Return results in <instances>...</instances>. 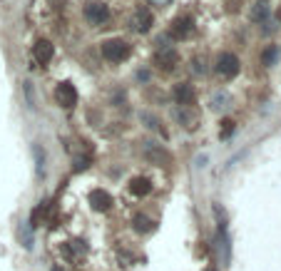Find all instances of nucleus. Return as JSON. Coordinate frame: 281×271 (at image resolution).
<instances>
[{
    "label": "nucleus",
    "mask_w": 281,
    "mask_h": 271,
    "mask_svg": "<svg viewBox=\"0 0 281 271\" xmlns=\"http://www.w3.org/2000/svg\"><path fill=\"white\" fill-rule=\"evenodd\" d=\"M130 53H132V48H130V42L127 40H122V37H114V40H107V42H102V58L110 62H122L130 58Z\"/></svg>",
    "instance_id": "obj_1"
},
{
    "label": "nucleus",
    "mask_w": 281,
    "mask_h": 271,
    "mask_svg": "<svg viewBox=\"0 0 281 271\" xmlns=\"http://www.w3.org/2000/svg\"><path fill=\"white\" fill-rule=\"evenodd\" d=\"M85 18H87L92 25H102V23L110 20V8H107L105 3L95 0V3H90V5L85 8Z\"/></svg>",
    "instance_id": "obj_2"
},
{
    "label": "nucleus",
    "mask_w": 281,
    "mask_h": 271,
    "mask_svg": "<svg viewBox=\"0 0 281 271\" xmlns=\"http://www.w3.org/2000/svg\"><path fill=\"white\" fill-rule=\"evenodd\" d=\"M217 72L222 77H236L239 75V58L234 53H222L217 60Z\"/></svg>",
    "instance_id": "obj_3"
},
{
    "label": "nucleus",
    "mask_w": 281,
    "mask_h": 271,
    "mask_svg": "<svg viewBox=\"0 0 281 271\" xmlns=\"http://www.w3.org/2000/svg\"><path fill=\"white\" fill-rule=\"evenodd\" d=\"M55 97H57V105L65 107V110H72L77 105V90L70 82H60L55 90Z\"/></svg>",
    "instance_id": "obj_4"
},
{
    "label": "nucleus",
    "mask_w": 281,
    "mask_h": 271,
    "mask_svg": "<svg viewBox=\"0 0 281 271\" xmlns=\"http://www.w3.org/2000/svg\"><path fill=\"white\" fill-rule=\"evenodd\" d=\"M142 152H144V157L147 159H152L154 164H162V162H169V154L167 150L162 147V145H154V142H142Z\"/></svg>",
    "instance_id": "obj_5"
},
{
    "label": "nucleus",
    "mask_w": 281,
    "mask_h": 271,
    "mask_svg": "<svg viewBox=\"0 0 281 271\" xmlns=\"http://www.w3.org/2000/svg\"><path fill=\"white\" fill-rule=\"evenodd\" d=\"M154 65L159 67V70H174V65H177V50L174 48H169V45H162V50L157 53V58H154Z\"/></svg>",
    "instance_id": "obj_6"
},
{
    "label": "nucleus",
    "mask_w": 281,
    "mask_h": 271,
    "mask_svg": "<svg viewBox=\"0 0 281 271\" xmlns=\"http://www.w3.org/2000/svg\"><path fill=\"white\" fill-rule=\"evenodd\" d=\"M172 37H177V40H182V37H187L189 32H192V18L189 15H179V18H174V23H172Z\"/></svg>",
    "instance_id": "obj_7"
},
{
    "label": "nucleus",
    "mask_w": 281,
    "mask_h": 271,
    "mask_svg": "<svg viewBox=\"0 0 281 271\" xmlns=\"http://www.w3.org/2000/svg\"><path fill=\"white\" fill-rule=\"evenodd\" d=\"M53 53H55V48H53L50 40H37L35 48H32V55H35V60L40 62V65H45V62L53 60Z\"/></svg>",
    "instance_id": "obj_8"
},
{
    "label": "nucleus",
    "mask_w": 281,
    "mask_h": 271,
    "mask_svg": "<svg viewBox=\"0 0 281 271\" xmlns=\"http://www.w3.org/2000/svg\"><path fill=\"white\" fill-rule=\"evenodd\" d=\"M90 204H92L95 211H107L112 207V197L107 192H102V189H92L90 192Z\"/></svg>",
    "instance_id": "obj_9"
},
{
    "label": "nucleus",
    "mask_w": 281,
    "mask_h": 271,
    "mask_svg": "<svg viewBox=\"0 0 281 271\" xmlns=\"http://www.w3.org/2000/svg\"><path fill=\"white\" fill-rule=\"evenodd\" d=\"M174 100H177L182 107L194 105V87H192L189 82H179V85L174 87Z\"/></svg>",
    "instance_id": "obj_10"
},
{
    "label": "nucleus",
    "mask_w": 281,
    "mask_h": 271,
    "mask_svg": "<svg viewBox=\"0 0 281 271\" xmlns=\"http://www.w3.org/2000/svg\"><path fill=\"white\" fill-rule=\"evenodd\" d=\"M132 25H135V30H137V32H147L149 28H152V13H149L147 8H140V10L135 13Z\"/></svg>",
    "instance_id": "obj_11"
},
{
    "label": "nucleus",
    "mask_w": 281,
    "mask_h": 271,
    "mask_svg": "<svg viewBox=\"0 0 281 271\" xmlns=\"http://www.w3.org/2000/svg\"><path fill=\"white\" fill-rule=\"evenodd\" d=\"M130 192L135 197H147L152 192V182L147 179V177H135V179L130 182Z\"/></svg>",
    "instance_id": "obj_12"
},
{
    "label": "nucleus",
    "mask_w": 281,
    "mask_h": 271,
    "mask_svg": "<svg viewBox=\"0 0 281 271\" xmlns=\"http://www.w3.org/2000/svg\"><path fill=\"white\" fill-rule=\"evenodd\" d=\"M135 229H137V232H152V229H154V221H152L149 216H144V214H137V216H135Z\"/></svg>",
    "instance_id": "obj_13"
},
{
    "label": "nucleus",
    "mask_w": 281,
    "mask_h": 271,
    "mask_svg": "<svg viewBox=\"0 0 281 271\" xmlns=\"http://www.w3.org/2000/svg\"><path fill=\"white\" fill-rule=\"evenodd\" d=\"M276 60H279V48H276V45L266 48V50H264V55H261V62H264L266 67H271Z\"/></svg>",
    "instance_id": "obj_14"
},
{
    "label": "nucleus",
    "mask_w": 281,
    "mask_h": 271,
    "mask_svg": "<svg viewBox=\"0 0 281 271\" xmlns=\"http://www.w3.org/2000/svg\"><path fill=\"white\" fill-rule=\"evenodd\" d=\"M32 152H35V159H37V177H43V172H45V152H40L37 145L32 147Z\"/></svg>",
    "instance_id": "obj_15"
},
{
    "label": "nucleus",
    "mask_w": 281,
    "mask_h": 271,
    "mask_svg": "<svg viewBox=\"0 0 281 271\" xmlns=\"http://www.w3.org/2000/svg\"><path fill=\"white\" fill-rule=\"evenodd\" d=\"M266 15H269V10H266V5H256V10H254V20H264V18H266Z\"/></svg>",
    "instance_id": "obj_16"
},
{
    "label": "nucleus",
    "mask_w": 281,
    "mask_h": 271,
    "mask_svg": "<svg viewBox=\"0 0 281 271\" xmlns=\"http://www.w3.org/2000/svg\"><path fill=\"white\" fill-rule=\"evenodd\" d=\"M23 87H25V95H28V105L35 107V100H32V82H23Z\"/></svg>",
    "instance_id": "obj_17"
},
{
    "label": "nucleus",
    "mask_w": 281,
    "mask_h": 271,
    "mask_svg": "<svg viewBox=\"0 0 281 271\" xmlns=\"http://www.w3.org/2000/svg\"><path fill=\"white\" fill-rule=\"evenodd\" d=\"M231 132H234V122H231V120H226V122H224V137H229Z\"/></svg>",
    "instance_id": "obj_18"
},
{
    "label": "nucleus",
    "mask_w": 281,
    "mask_h": 271,
    "mask_svg": "<svg viewBox=\"0 0 281 271\" xmlns=\"http://www.w3.org/2000/svg\"><path fill=\"white\" fill-rule=\"evenodd\" d=\"M157 5H167V3H172V0H154Z\"/></svg>",
    "instance_id": "obj_19"
},
{
    "label": "nucleus",
    "mask_w": 281,
    "mask_h": 271,
    "mask_svg": "<svg viewBox=\"0 0 281 271\" xmlns=\"http://www.w3.org/2000/svg\"><path fill=\"white\" fill-rule=\"evenodd\" d=\"M276 18H279V20H281V8H279V13H276Z\"/></svg>",
    "instance_id": "obj_20"
},
{
    "label": "nucleus",
    "mask_w": 281,
    "mask_h": 271,
    "mask_svg": "<svg viewBox=\"0 0 281 271\" xmlns=\"http://www.w3.org/2000/svg\"><path fill=\"white\" fill-rule=\"evenodd\" d=\"M55 271H60V269H55Z\"/></svg>",
    "instance_id": "obj_21"
}]
</instances>
